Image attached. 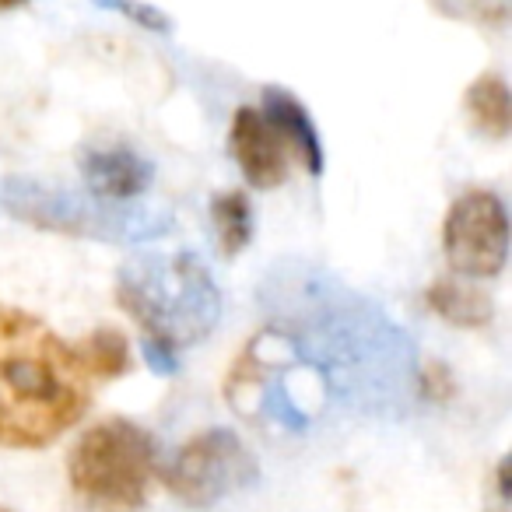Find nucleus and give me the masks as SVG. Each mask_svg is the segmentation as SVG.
Wrapping results in <instances>:
<instances>
[{"mask_svg": "<svg viewBox=\"0 0 512 512\" xmlns=\"http://www.w3.org/2000/svg\"><path fill=\"white\" fill-rule=\"evenodd\" d=\"M0 512H8V509H0Z\"/></svg>", "mask_w": 512, "mask_h": 512, "instance_id": "obj_13", "label": "nucleus"}, {"mask_svg": "<svg viewBox=\"0 0 512 512\" xmlns=\"http://www.w3.org/2000/svg\"><path fill=\"white\" fill-rule=\"evenodd\" d=\"M228 151L256 190H274L302 165L309 176L323 172V148L306 106L281 88H267L260 106H239L228 130Z\"/></svg>", "mask_w": 512, "mask_h": 512, "instance_id": "obj_3", "label": "nucleus"}, {"mask_svg": "<svg viewBox=\"0 0 512 512\" xmlns=\"http://www.w3.org/2000/svg\"><path fill=\"white\" fill-rule=\"evenodd\" d=\"M158 477H162L172 495L183 498L186 505L207 509V505H214L218 498H225L228 491L253 481L256 463L232 432L211 428V432H204V435H193L176 453V460H172L169 467H162Z\"/></svg>", "mask_w": 512, "mask_h": 512, "instance_id": "obj_5", "label": "nucleus"}, {"mask_svg": "<svg viewBox=\"0 0 512 512\" xmlns=\"http://www.w3.org/2000/svg\"><path fill=\"white\" fill-rule=\"evenodd\" d=\"M428 306L456 327H484L491 320V302L463 281H435L428 288Z\"/></svg>", "mask_w": 512, "mask_h": 512, "instance_id": "obj_8", "label": "nucleus"}, {"mask_svg": "<svg viewBox=\"0 0 512 512\" xmlns=\"http://www.w3.org/2000/svg\"><path fill=\"white\" fill-rule=\"evenodd\" d=\"M442 249L463 278H495L509 256V218L491 190H467L442 221Z\"/></svg>", "mask_w": 512, "mask_h": 512, "instance_id": "obj_6", "label": "nucleus"}, {"mask_svg": "<svg viewBox=\"0 0 512 512\" xmlns=\"http://www.w3.org/2000/svg\"><path fill=\"white\" fill-rule=\"evenodd\" d=\"M78 351L85 358L88 372H92L95 383H106V379H116L130 369V348L127 337L113 327H99L95 334L81 337Z\"/></svg>", "mask_w": 512, "mask_h": 512, "instance_id": "obj_11", "label": "nucleus"}, {"mask_svg": "<svg viewBox=\"0 0 512 512\" xmlns=\"http://www.w3.org/2000/svg\"><path fill=\"white\" fill-rule=\"evenodd\" d=\"M88 179L99 186L106 197H134L148 186V169L137 162L130 151H99L88 162Z\"/></svg>", "mask_w": 512, "mask_h": 512, "instance_id": "obj_9", "label": "nucleus"}, {"mask_svg": "<svg viewBox=\"0 0 512 512\" xmlns=\"http://www.w3.org/2000/svg\"><path fill=\"white\" fill-rule=\"evenodd\" d=\"M211 221L218 232V246L225 256H235L246 249V242L253 239V207H249L246 193L228 190L218 193L211 204Z\"/></svg>", "mask_w": 512, "mask_h": 512, "instance_id": "obj_10", "label": "nucleus"}, {"mask_svg": "<svg viewBox=\"0 0 512 512\" xmlns=\"http://www.w3.org/2000/svg\"><path fill=\"white\" fill-rule=\"evenodd\" d=\"M95 386L78 344L0 302V446H53L88 414Z\"/></svg>", "mask_w": 512, "mask_h": 512, "instance_id": "obj_1", "label": "nucleus"}, {"mask_svg": "<svg viewBox=\"0 0 512 512\" xmlns=\"http://www.w3.org/2000/svg\"><path fill=\"white\" fill-rule=\"evenodd\" d=\"M467 113L474 120V127L488 137H498L502 141L509 134V120H512V109H509V88L498 74H481V78L470 85L467 92Z\"/></svg>", "mask_w": 512, "mask_h": 512, "instance_id": "obj_7", "label": "nucleus"}, {"mask_svg": "<svg viewBox=\"0 0 512 512\" xmlns=\"http://www.w3.org/2000/svg\"><path fill=\"white\" fill-rule=\"evenodd\" d=\"M162 453L148 428L106 418L78 439L67 460L71 488L95 512H137L151 498Z\"/></svg>", "mask_w": 512, "mask_h": 512, "instance_id": "obj_2", "label": "nucleus"}, {"mask_svg": "<svg viewBox=\"0 0 512 512\" xmlns=\"http://www.w3.org/2000/svg\"><path fill=\"white\" fill-rule=\"evenodd\" d=\"M116 299L141 323V330L151 337V348L162 351L190 344V337L204 334L218 313L211 281L190 260L148 264L141 278L127 274L116 288Z\"/></svg>", "mask_w": 512, "mask_h": 512, "instance_id": "obj_4", "label": "nucleus"}, {"mask_svg": "<svg viewBox=\"0 0 512 512\" xmlns=\"http://www.w3.org/2000/svg\"><path fill=\"white\" fill-rule=\"evenodd\" d=\"M0 4H18V0H0Z\"/></svg>", "mask_w": 512, "mask_h": 512, "instance_id": "obj_12", "label": "nucleus"}]
</instances>
